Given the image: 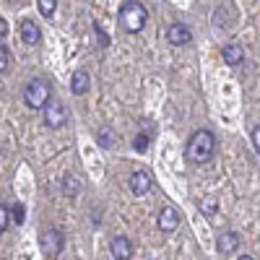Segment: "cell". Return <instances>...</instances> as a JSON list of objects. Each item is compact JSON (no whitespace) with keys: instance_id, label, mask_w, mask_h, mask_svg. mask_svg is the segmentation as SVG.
<instances>
[{"instance_id":"obj_11","label":"cell","mask_w":260,"mask_h":260,"mask_svg":"<svg viewBox=\"0 0 260 260\" xmlns=\"http://www.w3.org/2000/svg\"><path fill=\"white\" fill-rule=\"evenodd\" d=\"M89 86H91V78H89V73H86L83 68H78V71L71 76V91H73L76 96L86 94V91H89Z\"/></svg>"},{"instance_id":"obj_13","label":"cell","mask_w":260,"mask_h":260,"mask_svg":"<svg viewBox=\"0 0 260 260\" xmlns=\"http://www.w3.org/2000/svg\"><path fill=\"white\" fill-rule=\"evenodd\" d=\"M221 57H224V62L226 65H232V68H237L242 60H245V50L240 47V45H226L224 50H221Z\"/></svg>"},{"instance_id":"obj_17","label":"cell","mask_w":260,"mask_h":260,"mask_svg":"<svg viewBox=\"0 0 260 260\" xmlns=\"http://www.w3.org/2000/svg\"><path fill=\"white\" fill-rule=\"evenodd\" d=\"M8 224H11V208L6 203H0V234L8 229Z\"/></svg>"},{"instance_id":"obj_14","label":"cell","mask_w":260,"mask_h":260,"mask_svg":"<svg viewBox=\"0 0 260 260\" xmlns=\"http://www.w3.org/2000/svg\"><path fill=\"white\" fill-rule=\"evenodd\" d=\"M62 192L68 195V198H73V195H78V192H81V182L76 180V175H71V172L62 177Z\"/></svg>"},{"instance_id":"obj_7","label":"cell","mask_w":260,"mask_h":260,"mask_svg":"<svg viewBox=\"0 0 260 260\" xmlns=\"http://www.w3.org/2000/svg\"><path fill=\"white\" fill-rule=\"evenodd\" d=\"M151 185H154V177H151V172H146V169H138V172H133L130 175V180H127V187H130V192L133 195H146L148 190H151Z\"/></svg>"},{"instance_id":"obj_16","label":"cell","mask_w":260,"mask_h":260,"mask_svg":"<svg viewBox=\"0 0 260 260\" xmlns=\"http://www.w3.org/2000/svg\"><path fill=\"white\" fill-rule=\"evenodd\" d=\"M39 13L42 16H45V18H50L52 13H55V8H57V3H55V0H39Z\"/></svg>"},{"instance_id":"obj_12","label":"cell","mask_w":260,"mask_h":260,"mask_svg":"<svg viewBox=\"0 0 260 260\" xmlns=\"http://www.w3.org/2000/svg\"><path fill=\"white\" fill-rule=\"evenodd\" d=\"M18 31H21V39H24V45H37V42L42 39V31H39V26L34 24V21H24Z\"/></svg>"},{"instance_id":"obj_20","label":"cell","mask_w":260,"mask_h":260,"mask_svg":"<svg viewBox=\"0 0 260 260\" xmlns=\"http://www.w3.org/2000/svg\"><path fill=\"white\" fill-rule=\"evenodd\" d=\"M148 143H151V136H148V133H138V136H136V141H133L136 151H146V148H148Z\"/></svg>"},{"instance_id":"obj_6","label":"cell","mask_w":260,"mask_h":260,"mask_svg":"<svg viewBox=\"0 0 260 260\" xmlns=\"http://www.w3.org/2000/svg\"><path fill=\"white\" fill-rule=\"evenodd\" d=\"M167 42L172 47H187L192 42V31L185 24H169L167 26Z\"/></svg>"},{"instance_id":"obj_15","label":"cell","mask_w":260,"mask_h":260,"mask_svg":"<svg viewBox=\"0 0 260 260\" xmlns=\"http://www.w3.org/2000/svg\"><path fill=\"white\" fill-rule=\"evenodd\" d=\"M96 143L102 146V148H112L115 146V133L110 127H102L99 133H96Z\"/></svg>"},{"instance_id":"obj_9","label":"cell","mask_w":260,"mask_h":260,"mask_svg":"<svg viewBox=\"0 0 260 260\" xmlns=\"http://www.w3.org/2000/svg\"><path fill=\"white\" fill-rule=\"evenodd\" d=\"M110 252H112L115 260H130L133 257V242H130L125 234H117L110 242Z\"/></svg>"},{"instance_id":"obj_21","label":"cell","mask_w":260,"mask_h":260,"mask_svg":"<svg viewBox=\"0 0 260 260\" xmlns=\"http://www.w3.org/2000/svg\"><path fill=\"white\" fill-rule=\"evenodd\" d=\"M8 65H11V52H8V47L0 45V73H6Z\"/></svg>"},{"instance_id":"obj_25","label":"cell","mask_w":260,"mask_h":260,"mask_svg":"<svg viewBox=\"0 0 260 260\" xmlns=\"http://www.w3.org/2000/svg\"><path fill=\"white\" fill-rule=\"evenodd\" d=\"M237 260H255V257H252V255H240Z\"/></svg>"},{"instance_id":"obj_5","label":"cell","mask_w":260,"mask_h":260,"mask_svg":"<svg viewBox=\"0 0 260 260\" xmlns=\"http://www.w3.org/2000/svg\"><path fill=\"white\" fill-rule=\"evenodd\" d=\"M68 120H71V115H68V107H65V104L50 102V104L45 107V125H47V127L60 130V127L68 125Z\"/></svg>"},{"instance_id":"obj_4","label":"cell","mask_w":260,"mask_h":260,"mask_svg":"<svg viewBox=\"0 0 260 260\" xmlns=\"http://www.w3.org/2000/svg\"><path fill=\"white\" fill-rule=\"evenodd\" d=\"M62 245H65V237L57 229H45V232H42V237H39V247H42V252H45L47 257L60 255L62 252Z\"/></svg>"},{"instance_id":"obj_2","label":"cell","mask_w":260,"mask_h":260,"mask_svg":"<svg viewBox=\"0 0 260 260\" xmlns=\"http://www.w3.org/2000/svg\"><path fill=\"white\" fill-rule=\"evenodd\" d=\"M117 18H120V26L127 34H138V31H143L146 21H148V8L143 3H138V0H127V3H122Z\"/></svg>"},{"instance_id":"obj_10","label":"cell","mask_w":260,"mask_h":260,"mask_svg":"<svg viewBox=\"0 0 260 260\" xmlns=\"http://www.w3.org/2000/svg\"><path fill=\"white\" fill-rule=\"evenodd\" d=\"M237 247H240V234L237 232H221L219 237H216V250H219L221 255H229Z\"/></svg>"},{"instance_id":"obj_3","label":"cell","mask_w":260,"mask_h":260,"mask_svg":"<svg viewBox=\"0 0 260 260\" xmlns=\"http://www.w3.org/2000/svg\"><path fill=\"white\" fill-rule=\"evenodd\" d=\"M50 96H52V86L45 78L29 81L26 89H24V102H26L29 110H45V107L50 104Z\"/></svg>"},{"instance_id":"obj_8","label":"cell","mask_w":260,"mask_h":260,"mask_svg":"<svg viewBox=\"0 0 260 260\" xmlns=\"http://www.w3.org/2000/svg\"><path fill=\"white\" fill-rule=\"evenodd\" d=\"M156 226H159L164 234L177 232V226H180V213L172 208V206H169V208H161L159 216H156Z\"/></svg>"},{"instance_id":"obj_1","label":"cell","mask_w":260,"mask_h":260,"mask_svg":"<svg viewBox=\"0 0 260 260\" xmlns=\"http://www.w3.org/2000/svg\"><path fill=\"white\" fill-rule=\"evenodd\" d=\"M213 151H216V136L203 127V130H195L190 136V141L185 146V156L192 164H208L213 159Z\"/></svg>"},{"instance_id":"obj_24","label":"cell","mask_w":260,"mask_h":260,"mask_svg":"<svg viewBox=\"0 0 260 260\" xmlns=\"http://www.w3.org/2000/svg\"><path fill=\"white\" fill-rule=\"evenodd\" d=\"M6 37H8V24H6L3 18H0V42H3Z\"/></svg>"},{"instance_id":"obj_18","label":"cell","mask_w":260,"mask_h":260,"mask_svg":"<svg viewBox=\"0 0 260 260\" xmlns=\"http://www.w3.org/2000/svg\"><path fill=\"white\" fill-rule=\"evenodd\" d=\"M201 208L206 211V216H208V219H213V216H216V198H213V195H208V198L201 203Z\"/></svg>"},{"instance_id":"obj_19","label":"cell","mask_w":260,"mask_h":260,"mask_svg":"<svg viewBox=\"0 0 260 260\" xmlns=\"http://www.w3.org/2000/svg\"><path fill=\"white\" fill-rule=\"evenodd\" d=\"M11 219H13L16 224H24V221H26V213H24V206H21V203H16V206L11 208Z\"/></svg>"},{"instance_id":"obj_22","label":"cell","mask_w":260,"mask_h":260,"mask_svg":"<svg viewBox=\"0 0 260 260\" xmlns=\"http://www.w3.org/2000/svg\"><path fill=\"white\" fill-rule=\"evenodd\" d=\"M94 34H96V39L102 42V47H107V45H110V37H107V34L102 31V26H99V24H94Z\"/></svg>"},{"instance_id":"obj_23","label":"cell","mask_w":260,"mask_h":260,"mask_svg":"<svg viewBox=\"0 0 260 260\" xmlns=\"http://www.w3.org/2000/svg\"><path fill=\"white\" fill-rule=\"evenodd\" d=\"M252 146H255V151H260V125L252 127Z\"/></svg>"}]
</instances>
